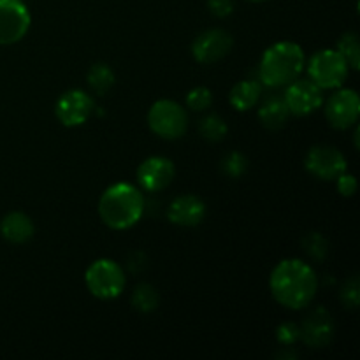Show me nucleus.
I'll use <instances>...</instances> for the list:
<instances>
[{
    "label": "nucleus",
    "instance_id": "obj_1",
    "mask_svg": "<svg viewBox=\"0 0 360 360\" xmlns=\"http://www.w3.org/2000/svg\"><path fill=\"white\" fill-rule=\"evenodd\" d=\"M269 288L278 304L288 309H302L315 299L319 276L302 260L287 259L281 260L271 273Z\"/></svg>",
    "mask_w": 360,
    "mask_h": 360
},
{
    "label": "nucleus",
    "instance_id": "obj_2",
    "mask_svg": "<svg viewBox=\"0 0 360 360\" xmlns=\"http://www.w3.org/2000/svg\"><path fill=\"white\" fill-rule=\"evenodd\" d=\"M144 195L130 183H116L102 193L98 200L101 220L112 231H127L134 227L144 214Z\"/></svg>",
    "mask_w": 360,
    "mask_h": 360
},
{
    "label": "nucleus",
    "instance_id": "obj_3",
    "mask_svg": "<svg viewBox=\"0 0 360 360\" xmlns=\"http://www.w3.org/2000/svg\"><path fill=\"white\" fill-rule=\"evenodd\" d=\"M306 65L304 51L299 44L281 41L267 48L259 65V79L267 88H281L299 79Z\"/></svg>",
    "mask_w": 360,
    "mask_h": 360
},
{
    "label": "nucleus",
    "instance_id": "obj_4",
    "mask_svg": "<svg viewBox=\"0 0 360 360\" xmlns=\"http://www.w3.org/2000/svg\"><path fill=\"white\" fill-rule=\"evenodd\" d=\"M84 283L90 294L101 301L116 299L125 288V273L122 266L115 260L101 259L95 260L84 274Z\"/></svg>",
    "mask_w": 360,
    "mask_h": 360
},
{
    "label": "nucleus",
    "instance_id": "obj_5",
    "mask_svg": "<svg viewBox=\"0 0 360 360\" xmlns=\"http://www.w3.org/2000/svg\"><path fill=\"white\" fill-rule=\"evenodd\" d=\"M309 81L320 90H336L348 76V63L338 49H322L309 58Z\"/></svg>",
    "mask_w": 360,
    "mask_h": 360
},
{
    "label": "nucleus",
    "instance_id": "obj_6",
    "mask_svg": "<svg viewBox=\"0 0 360 360\" xmlns=\"http://www.w3.org/2000/svg\"><path fill=\"white\" fill-rule=\"evenodd\" d=\"M148 125L151 132L162 139H179L188 129L186 111L174 101H157L148 112Z\"/></svg>",
    "mask_w": 360,
    "mask_h": 360
},
{
    "label": "nucleus",
    "instance_id": "obj_7",
    "mask_svg": "<svg viewBox=\"0 0 360 360\" xmlns=\"http://www.w3.org/2000/svg\"><path fill=\"white\" fill-rule=\"evenodd\" d=\"M30 23V13L23 0H0V46L21 41Z\"/></svg>",
    "mask_w": 360,
    "mask_h": 360
},
{
    "label": "nucleus",
    "instance_id": "obj_8",
    "mask_svg": "<svg viewBox=\"0 0 360 360\" xmlns=\"http://www.w3.org/2000/svg\"><path fill=\"white\" fill-rule=\"evenodd\" d=\"M56 118L65 127H79L95 112V101L83 90H69L56 102Z\"/></svg>",
    "mask_w": 360,
    "mask_h": 360
},
{
    "label": "nucleus",
    "instance_id": "obj_9",
    "mask_svg": "<svg viewBox=\"0 0 360 360\" xmlns=\"http://www.w3.org/2000/svg\"><path fill=\"white\" fill-rule=\"evenodd\" d=\"M309 174L322 181H333L347 171V158L338 148L313 146L306 155L304 162Z\"/></svg>",
    "mask_w": 360,
    "mask_h": 360
},
{
    "label": "nucleus",
    "instance_id": "obj_10",
    "mask_svg": "<svg viewBox=\"0 0 360 360\" xmlns=\"http://www.w3.org/2000/svg\"><path fill=\"white\" fill-rule=\"evenodd\" d=\"M283 101L290 115L308 116L315 112L319 108H322L323 95L322 90L313 81L295 79L290 84H287Z\"/></svg>",
    "mask_w": 360,
    "mask_h": 360
},
{
    "label": "nucleus",
    "instance_id": "obj_11",
    "mask_svg": "<svg viewBox=\"0 0 360 360\" xmlns=\"http://www.w3.org/2000/svg\"><path fill=\"white\" fill-rule=\"evenodd\" d=\"M360 115V98L357 91L338 90L326 104V118L330 127L338 130H347L355 125Z\"/></svg>",
    "mask_w": 360,
    "mask_h": 360
},
{
    "label": "nucleus",
    "instance_id": "obj_12",
    "mask_svg": "<svg viewBox=\"0 0 360 360\" xmlns=\"http://www.w3.org/2000/svg\"><path fill=\"white\" fill-rule=\"evenodd\" d=\"M232 46H234V39L229 32L221 30V28H210L197 35L192 44V55L199 63L210 65V63L225 58L231 53Z\"/></svg>",
    "mask_w": 360,
    "mask_h": 360
},
{
    "label": "nucleus",
    "instance_id": "obj_13",
    "mask_svg": "<svg viewBox=\"0 0 360 360\" xmlns=\"http://www.w3.org/2000/svg\"><path fill=\"white\" fill-rule=\"evenodd\" d=\"M334 322L330 313L326 308L319 306L306 315L299 327V340L304 341L309 348H323L333 341Z\"/></svg>",
    "mask_w": 360,
    "mask_h": 360
},
{
    "label": "nucleus",
    "instance_id": "obj_14",
    "mask_svg": "<svg viewBox=\"0 0 360 360\" xmlns=\"http://www.w3.org/2000/svg\"><path fill=\"white\" fill-rule=\"evenodd\" d=\"M176 169L169 158L150 157L137 169V183L146 192H160L174 179Z\"/></svg>",
    "mask_w": 360,
    "mask_h": 360
},
{
    "label": "nucleus",
    "instance_id": "obj_15",
    "mask_svg": "<svg viewBox=\"0 0 360 360\" xmlns=\"http://www.w3.org/2000/svg\"><path fill=\"white\" fill-rule=\"evenodd\" d=\"M206 217V204L195 195L176 197L167 207V220L178 227H195Z\"/></svg>",
    "mask_w": 360,
    "mask_h": 360
},
{
    "label": "nucleus",
    "instance_id": "obj_16",
    "mask_svg": "<svg viewBox=\"0 0 360 360\" xmlns=\"http://www.w3.org/2000/svg\"><path fill=\"white\" fill-rule=\"evenodd\" d=\"M35 227L30 217L21 211H13V213L6 214L0 221V234L6 241L13 243V245H23V243L30 241L34 236Z\"/></svg>",
    "mask_w": 360,
    "mask_h": 360
},
{
    "label": "nucleus",
    "instance_id": "obj_17",
    "mask_svg": "<svg viewBox=\"0 0 360 360\" xmlns=\"http://www.w3.org/2000/svg\"><path fill=\"white\" fill-rule=\"evenodd\" d=\"M288 116L290 112L285 104L283 95H271L264 98L259 108L260 123L269 130H280L288 122Z\"/></svg>",
    "mask_w": 360,
    "mask_h": 360
},
{
    "label": "nucleus",
    "instance_id": "obj_18",
    "mask_svg": "<svg viewBox=\"0 0 360 360\" xmlns=\"http://www.w3.org/2000/svg\"><path fill=\"white\" fill-rule=\"evenodd\" d=\"M262 97V83L255 79H245L234 84V88L229 94L231 105L238 111H248L255 108Z\"/></svg>",
    "mask_w": 360,
    "mask_h": 360
},
{
    "label": "nucleus",
    "instance_id": "obj_19",
    "mask_svg": "<svg viewBox=\"0 0 360 360\" xmlns=\"http://www.w3.org/2000/svg\"><path fill=\"white\" fill-rule=\"evenodd\" d=\"M115 72L108 63H95L90 67L86 76V83L90 90L97 95H105L115 86Z\"/></svg>",
    "mask_w": 360,
    "mask_h": 360
},
{
    "label": "nucleus",
    "instance_id": "obj_20",
    "mask_svg": "<svg viewBox=\"0 0 360 360\" xmlns=\"http://www.w3.org/2000/svg\"><path fill=\"white\" fill-rule=\"evenodd\" d=\"M158 302H160V295L155 290L151 285L141 283L134 288L132 294V304L137 311L141 313H151L157 309Z\"/></svg>",
    "mask_w": 360,
    "mask_h": 360
},
{
    "label": "nucleus",
    "instance_id": "obj_21",
    "mask_svg": "<svg viewBox=\"0 0 360 360\" xmlns=\"http://www.w3.org/2000/svg\"><path fill=\"white\" fill-rule=\"evenodd\" d=\"M199 132L206 141H211V143H220V141L227 136L229 129H227V123L224 122V118H220L218 115H207L200 120Z\"/></svg>",
    "mask_w": 360,
    "mask_h": 360
},
{
    "label": "nucleus",
    "instance_id": "obj_22",
    "mask_svg": "<svg viewBox=\"0 0 360 360\" xmlns=\"http://www.w3.org/2000/svg\"><path fill=\"white\" fill-rule=\"evenodd\" d=\"M338 51L347 60L348 67L357 70L360 67V44L359 35L355 32H347L338 42Z\"/></svg>",
    "mask_w": 360,
    "mask_h": 360
},
{
    "label": "nucleus",
    "instance_id": "obj_23",
    "mask_svg": "<svg viewBox=\"0 0 360 360\" xmlns=\"http://www.w3.org/2000/svg\"><path fill=\"white\" fill-rule=\"evenodd\" d=\"M302 248L304 252L311 257L316 262H323L329 253V245H327L326 238L319 232H309L304 239H302Z\"/></svg>",
    "mask_w": 360,
    "mask_h": 360
},
{
    "label": "nucleus",
    "instance_id": "obj_24",
    "mask_svg": "<svg viewBox=\"0 0 360 360\" xmlns=\"http://www.w3.org/2000/svg\"><path fill=\"white\" fill-rule=\"evenodd\" d=\"M220 167L221 172H224L227 178L238 179L241 178L246 172V169H248V160H246L245 155L239 153V151H232V153H229L227 157L221 160Z\"/></svg>",
    "mask_w": 360,
    "mask_h": 360
},
{
    "label": "nucleus",
    "instance_id": "obj_25",
    "mask_svg": "<svg viewBox=\"0 0 360 360\" xmlns=\"http://www.w3.org/2000/svg\"><path fill=\"white\" fill-rule=\"evenodd\" d=\"M211 104H213V94L206 86L193 88L186 95V108L192 111H206L211 108Z\"/></svg>",
    "mask_w": 360,
    "mask_h": 360
},
{
    "label": "nucleus",
    "instance_id": "obj_26",
    "mask_svg": "<svg viewBox=\"0 0 360 360\" xmlns=\"http://www.w3.org/2000/svg\"><path fill=\"white\" fill-rule=\"evenodd\" d=\"M341 301L347 308H359L360 304V283L357 276H352L350 280L345 281L341 288Z\"/></svg>",
    "mask_w": 360,
    "mask_h": 360
},
{
    "label": "nucleus",
    "instance_id": "obj_27",
    "mask_svg": "<svg viewBox=\"0 0 360 360\" xmlns=\"http://www.w3.org/2000/svg\"><path fill=\"white\" fill-rule=\"evenodd\" d=\"M276 338L285 347H292V345H295L299 341V327L292 322L281 323L276 329Z\"/></svg>",
    "mask_w": 360,
    "mask_h": 360
},
{
    "label": "nucleus",
    "instance_id": "obj_28",
    "mask_svg": "<svg viewBox=\"0 0 360 360\" xmlns=\"http://www.w3.org/2000/svg\"><path fill=\"white\" fill-rule=\"evenodd\" d=\"M338 192L343 197H352L357 192V179L354 174H348L347 171L338 176Z\"/></svg>",
    "mask_w": 360,
    "mask_h": 360
},
{
    "label": "nucleus",
    "instance_id": "obj_29",
    "mask_svg": "<svg viewBox=\"0 0 360 360\" xmlns=\"http://www.w3.org/2000/svg\"><path fill=\"white\" fill-rule=\"evenodd\" d=\"M207 7L217 18H227L234 11V0H207Z\"/></svg>",
    "mask_w": 360,
    "mask_h": 360
},
{
    "label": "nucleus",
    "instance_id": "obj_30",
    "mask_svg": "<svg viewBox=\"0 0 360 360\" xmlns=\"http://www.w3.org/2000/svg\"><path fill=\"white\" fill-rule=\"evenodd\" d=\"M250 2H264V0H250Z\"/></svg>",
    "mask_w": 360,
    "mask_h": 360
}]
</instances>
